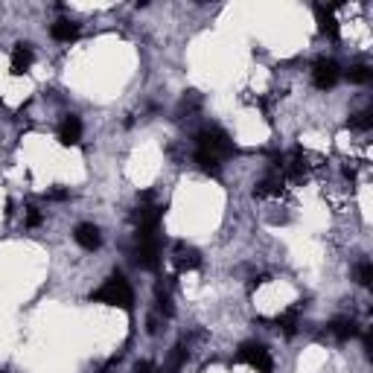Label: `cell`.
Returning a JSON list of instances; mask_svg holds the SVG:
<instances>
[{
  "instance_id": "obj_1",
  "label": "cell",
  "mask_w": 373,
  "mask_h": 373,
  "mask_svg": "<svg viewBox=\"0 0 373 373\" xmlns=\"http://www.w3.org/2000/svg\"><path fill=\"white\" fill-rule=\"evenodd\" d=\"M91 300L96 303H108V307H120V309H131L134 295H131V286L122 274H111L96 292L91 295Z\"/></svg>"
},
{
  "instance_id": "obj_2",
  "label": "cell",
  "mask_w": 373,
  "mask_h": 373,
  "mask_svg": "<svg viewBox=\"0 0 373 373\" xmlns=\"http://www.w3.org/2000/svg\"><path fill=\"white\" fill-rule=\"evenodd\" d=\"M196 152H204V155H213V158H219V161H225V158H230L233 152V140L230 137L219 129V126H204L199 134H196Z\"/></svg>"
},
{
  "instance_id": "obj_3",
  "label": "cell",
  "mask_w": 373,
  "mask_h": 373,
  "mask_svg": "<svg viewBox=\"0 0 373 373\" xmlns=\"http://www.w3.org/2000/svg\"><path fill=\"white\" fill-rule=\"evenodd\" d=\"M237 362L251 365L257 373H271L274 370V358H271L266 344H260V341H245L237 350Z\"/></svg>"
},
{
  "instance_id": "obj_4",
  "label": "cell",
  "mask_w": 373,
  "mask_h": 373,
  "mask_svg": "<svg viewBox=\"0 0 373 373\" xmlns=\"http://www.w3.org/2000/svg\"><path fill=\"white\" fill-rule=\"evenodd\" d=\"M134 262H137V266H140L143 271H158V269H161V233H158V237H143V239H137Z\"/></svg>"
},
{
  "instance_id": "obj_5",
  "label": "cell",
  "mask_w": 373,
  "mask_h": 373,
  "mask_svg": "<svg viewBox=\"0 0 373 373\" xmlns=\"http://www.w3.org/2000/svg\"><path fill=\"white\" fill-rule=\"evenodd\" d=\"M341 79V71H338V64L333 59H318L315 67H312V82H315V88H321V91H329V88H336V82Z\"/></svg>"
},
{
  "instance_id": "obj_6",
  "label": "cell",
  "mask_w": 373,
  "mask_h": 373,
  "mask_svg": "<svg viewBox=\"0 0 373 373\" xmlns=\"http://www.w3.org/2000/svg\"><path fill=\"white\" fill-rule=\"evenodd\" d=\"M172 266H175V271H196L201 266V254L192 245L178 242L172 248Z\"/></svg>"
},
{
  "instance_id": "obj_7",
  "label": "cell",
  "mask_w": 373,
  "mask_h": 373,
  "mask_svg": "<svg viewBox=\"0 0 373 373\" xmlns=\"http://www.w3.org/2000/svg\"><path fill=\"white\" fill-rule=\"evenodd\" d=\"M315 21H318V33L327 35L329 41H338V21L333 15V6H324V3H315Z\"/></svg>"
},
{
  "instance_id": "obj_8",
  "label": "cell",
  "mask_w": 373,
  "mask_h": 373,
  "mask_svg": "<svg viewBox=\"0 0 373 373\" xmlns=\"http://www.w3.org/2000/svg\"><path fill=\"white\" fill-rule=\"evenodd\" d=\"M82 140V120L76 114H67L59 126V143L62 146H76Z\"/></svg>"
},
{
  "instance_id": "obj_9",
  "label": "cell",
  "mask_w": 373,
  "mask_h": 373,
  "mask_svg": "<svg viewBox=\"0 0 373 373\" xmlns=\"http://www.w3.org/2000/svg\"><path fill=\"white\" fill-rule=\"evenodd\" d=\"M35 62V53H33V44H15V50H12V73L15 76H24L26 71L33 67Z\"/></svg>"
},
{
  "instance_id": "obj_10",
  "label": "cell",
  "mask_w": 373,
  "mask_h": 373,
  "mask_svg": "<svg viewBox=\"0 0 373 373\" xmlns=\"http://www.w3.org/2000/svg\"><path fill=\"white\" fill-rule=\"evenodd\" d=\"M283 181H286V178H283L278 170H269V172H266V178H262V181L254 187V196H257V199H266V196H280Z\"/></svg>"
},
{
  "instance_id": "obj_11",
  "label": "cell",
  "mask_w": 373,
  "mask_h": 373,
  "mask_svg": "<svg viewBox=\"0 0 373 373\" xmlns=\"http://www.w3.org/2000/svg\"><path fill=\"white\" fill-rule=\"evenodd\" d=\"M73 239H76V245L79 248H85V251H96V248L102 245V237H100V228L96 225H79L76 228V233H73Z\"/></svg>"
},
{
  "instance_id": "obj_12",
  "label": "cell",
  "mask_w": 373,
  "mask_h": 373,
  "mask_svg": "<svg viewBox=\"0 0 373 373\" xmlns=\"http://www.w3.org/2000/svg\"><path fill=\"white\" fill-rule=\"evenodd\" d=\"M50 35L56 38V41H62V44H71V41L79 38V24L62 18V21H56V24L50 26Z\"/></svg>"
},
{
  "instance_id": "obj_13",
  "label": "cell",
  "mask_w": 373,
  "mask_h": 373,
  "mask_svg": "<svg viewBox=\"0 0 373 373\" xmlns=\"http://www.w3.org/2000/svg\"><path fill=\"white\" fill-rule=\"evenodd\" d=\"M329 333H333L338 341H350L358 336V324L353 321V318H336L333 324H329Z\"/></svg>"
},
{
  "instance_id": "obj_14",
  "label": "cell",
  "mask_w": 373,
  "mask_h": 373,
  "mask_svg": "<svg viewBox=\"0 0 373 373\" xmlns=\"http://www.w3.org/2000/svg\"><path fill=\"white\" fill-rule=\"evenodd\" d=\"M274 327H280L286 336H295L298 327H300V307H292V309H286L283 315H278L274 318Z\"/></svg>"
},
{
  "instance_id": "obj_15",
  "label": "cell",
  "mask_w": 373,
  "mask_h": 373,
  "mask_svg": "<svg viewBox=\"0 0 373 373\" xmlns=\"http://www.w3.org/2000/svg\"><path fill=\"white\" fill-rule=\"evenodd\" d=\"M196 163H199V170L204 172V175H219L222 172V161L219 158H213V155H204V152H196Z\"/></svg>"
},
{
  "instance_id": "obj_16",
  "label": "cell",
  "mask_w": 373,
  "mask_h": 373,
  "mask_svg": "<svg viewBox=\"0 0 373 373\" xmlns=\"http://www.w3.org/2000/svg\"><path fill=\"white\" fill-rule=\"evenodd\" d=\"M184 362H187V350H184V344H178V347H172V353H170V362H167V367H163V373H178L184 367Z\"/></svg>"
},
{
  "instance_id": "obj_17",
  "label": "cell",
  "mask_w": 373,
  "mask_h": 373,
  "mask_svg": "<svg viewBox=\"0 0 373 373\" xmlns=\"http://www.w3.org/2000/svg\"><path fill=\"white\" fill-rule=\"evenodd\" d=\"M370 76H373V71L367 64H353L347 71V82H353V85H367Z\"/></svg>"
},
{
  "instance_id": "obj_18",
  "label": "cell",
  "mask_w": 373,
  "mask_h": 373,
  "mask_svg": "<svg viewBox=\"0 0 373 373\" xmlns=\"http://www.w3.org/2000/svg\"><path fill=\"white\" fill-rule=\"evenodd\" d=\"M347 126L356 129V131H367L373 126V111H356L350 120H347Z\"/></svg>"
},
{
  "instance_id": "obj_19",
  "label": "cell",
  "mask_w": 373,
  "mask_h": 373,
  "mask_svg": "<svg viewBox=\"0 0 373 373\" xmlns=\"http://www.w3.org/2000/svg\"><path fill=\"white\" fill-rule=\"evenodd\" d=\"M356 280H358V286H370V283H373V266H370L367 260H365V262H358Z\"/></svg>"
},
{
  "instance_id": "obj_20",
  "label": "cell",
  "mask_w": 373,
  "mask_h": 373,
  "mask_svg": "<svg viewBox=\"0 0 373 373\" xmlns=\"http://www.w3.org/2000/svg\"><path fill=\"white\" fill-rule=\"evenodd\" d=\"M163 321H167V318H163V315L155 309V312L146 318V333H149V336H158V333H161V327H163Z\"/></svg>"
},
{
  "instance_id": "obj_21",
  "label": "cell",
  "mask_w": 373,
  "mask_h": 373,
  "mask_svg": "<svg viewBox=\"0 0 373 373\" xmlns=\"http://www.w3.org/2000/svg\"><path fill=\"white\" fill-rule=\"evenodd\" d=\"M199 108V96L196 93H187L184 100H181V105H178V117H184V114H192Z\"/></svg>"
},
{
  "instance_id": "obj_22",
  "label": "cell",
  "mask_w": 373,
  "mask_h": 373,
  "mask_svg": "<svg viewBox=\"0 0 373 373\" xmlns=\"http://www.w3.org/2000/svg\"><path fill=\"white\" fill-rule=\"evenodd\" d=\"M44 222V216H41L38 207H26V228H38Z\"/></svg>"
},
{
  "instance_id": "obj_23",
  "label": "cell",
  "mask_w": 373,
  "mask_h": 373,
  "mask_svg": "<svg viewBox=\"0 0 373 373\" xmlns=\"http://www.w3.org/2000/svg\"><path fill=\"white\" fill-rule=\"evenodd\" d=\"M149 370H152V365H149V362H140V365L134 367V373H149Z\"/></svg>"
},
{
  "instance_id": "obj_24",
  "label": "cell",
  "mask_w": 373,
  "mask_h": 373,
  "mask_svg": "<svg viewBox=\"0 0 373 373\" xmlns=\"http://www.w3.org/2000/svg\"><path fill=\"white\" fill-rule=\"evenodd\" d=\"M0 373H3V370H0Z\"/></svg>"
}]
</instances>
